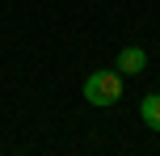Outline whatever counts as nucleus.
<instances>
[{
  "label": "nucleus",
  "mask_w": 160,
  "mask_h": 156,
  "mask_svg": "<svg viewBox=\"0 0 160 156\" xmlns=\"http://www.w3.org/2000/svg\"><path fill=\"white\" fill-rule=\"evenodd\" d=\"M80 93H84L88 106H118V101H122V72H118V68H114V72L101 68V72H93L84 80Z\"/></svg>",
  "instance_id": "1"
},
{
  "label": "nucleus",
  "mask_w": 160,
  "mask_h": 156,
  "mask_svg": "<svg viewBox=\"0 0 160 156\" xmlns=\"http://www.w3.org/2000/svg\"><path fill=\"white\" fill-rule=\"evenodd\" d=\"M143 68H148V55H143L139 47H122V51H118V72H122V76H139Z\"/></svg>",
  "instance_id": "2"
},
{
  "label": "nucleus",
  "mask_w": 160,
  "mask_h": 156,
  "mask_svg": "<svg viewBox=\"0 0 160 156\" xmlns=\"http://www.w3.org/2000/svg\"><path fill=\"white\" fill-rule=\"evenodd\" d=\"M139 118H143V127L160 131V93H148V97L139 101Z\"/></svg>",
  "instance_id": "3"
}]
</instances>
